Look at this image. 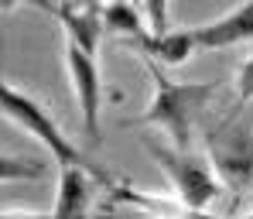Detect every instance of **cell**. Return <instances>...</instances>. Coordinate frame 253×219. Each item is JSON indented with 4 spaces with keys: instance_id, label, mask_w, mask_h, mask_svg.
<instances>
[{
    "instance_id": "6da1fadb",
    "label": "cell",
    "mask_w": 253,
    "mask_h": 219,
    "mask_svg": "<svg viewBox=\"0 0 253 219\" xmlns=\"http://www.w3.org/2000/svg\"><path fill=\"white\" fill-rule=\"evenodd\" d=\"M147 72L154 79V99L144 110L140 124L165 127L171 137V147L188 151V144H192V124L206 110V103L212 99L215 86L212 83H174V79H168L161 72V65H154V62H147Z\"/></svg>"
},
{
    "instance_id": "7a4b0ae2",
    "label": "cell",
    "mask_w": 253,
    "mask_h": 219,
    "mask_svg": "<svg viewBox=\"0 0 253 219\" xmlns=\"http://www.w3.org/2000/svg\"><path fill=\"white\" fill-rule=\"evenodd\" d=\"M0 110H3L21 131H28L31 137H38L44 147L55 154V161H58L62 168H83V172H89L92 178H99L106 188L113 185V178H106V172H103L99 165H92L85 151H79L76 144H69V137H65L62 127L55 124V117H48L42 106H38L31 96H24L21 89L0 83Z\"/></svg>"
},
{
    "instance_id": "3957f363",
    "label": "cell",
    "mask_w": 253,
    "mask_h": 219,
    "mask_svg": "<svg viewBox=\"0 0 253 219\" xmlns=\"http://www.w3.org/2000/svg\"><path fill=\"white\" fill-rule=\"evenodd\" d=\"M151 158L161 165V172L171 178L178 206L188 216H206V209L222 199V181L212 175V165L206 158L192 154V151H178V147H165L161 140H147Z\"/></svg>"
},
{
    "instance_id": "277c9868",
    "label": "cell",
    "mask_w": 253,
    "mask_h": 219,
    "mask_svg": "<svg viewBox=\"0 0 253 219\" xmlns=\"http://www.w3.org/2000/svg\"><path fill=\"white\" fill-rule=\"evenodd\" d=\"M206 151H209L212 172H219L222 188L233 195L253 192V124L247 120H222L219 127L206 131Z\"/></svg>"
},
{
    "instance_id": "5b68a950",
    "label": "cell",
    "mask_w": 253,
    "mask_h": 219,
    "mask_svg": "<svg viewBox=\"0 0 253 219\" xmlns=\"http://www.w3.org/2000/svg\"><path fill=\"white\" fill-rule=\"evenodd\" d=\"M65 65H69V79L76 89V103L83 113V131L92 144L103 140L99 131V99H103V86H99V69H96V55L83 51L79 44L65 42Z\"/></svg>"
},
{
    "instance_id": "8992f818",
    "label": "cell",
    "mask_w": 253,
    "mask_h": 219,
    "mask_svg": "<svg viewBox=\"0 0 253 219\" xmlns=\"http://www.w3.org/2000/svg\"><path fill=\"white\" fill-rule=\"evenodd\" d=\"M51 17L62 21L65 28V42L79 44L83 51L96 55L99 38H103V3H38Z\"/></svg>"
},
{
    "instance_id": "52a82bcc",
    "label": "cell",
    "mask_w": 253,
    "mask_h": 219,
    "mask_svg": "<svg viewBox=\"0 0 253 219\" xmlns=\"http://www.w3.org/2000/svg\"><path fill=\"white\" fill-rule=\"evenodd\" d=\"M92 202V185L89 172L83 168H62L58 172V199L55 209L44 216H0V219H85Z\"/></svg>"
},
{
    "instance_id": "ba28073f",
    "label": "cell",
    "mask_w": 253,
    "mask_h": 219,
    "mask_svg": "<svg viewBox=\"0 0 253 219\" xmlns=\"http://www.w3.org/2000/svg\"><path fill=\"white\" fill-rule=\"evenodd\" d=\"M195 48H229V44L253 42V0L240 3L226 17H215L202 28H192Z\"/></svg>"
},
{
    "instance_id": "9c48e42d",
    "label": "cell",
    "mask_w": 253,
    "mask_h": 219,
    "mask_svg": "<svg viewBox=\"0 0 253 219\" xmlns=\"http://www.w3.org/2000/svg\"><path fill=\"white\" fill-rule=\"evenodd\" d=\"M133 48H140L144 55H147V62H154V65H185L188 58H192V51H195V38H192V31H168V35H140L137 42H130Z\"/></svg>"
},
{
    "instance_id": "30bf717a",
    "label": "cell",
    "mask_w": 253,
    "mask_h": 219,
    "mask_svg": "<svg viewBox=\"0 0 253 219\" xmlns=\"http://www.w3.org/2000/svg\"><path fill=\"white\" fill-rule=\"evenodd\" d=\"M103 28L110 35H124L130 42H137L140 35H147L140 14H137V3H126V0H113V3H103Z\"/></svg>"
},
{
    "instance_id": "8fae6325",
    "label": "cell",
    "mask_w": 253,
    "mask_h": 219,
    "mask_svg": "<svg viewBox=\"0 0 253 219\" xmlns=\"http://www.w3.org/2000/svg\"><path fill=\"white\" fill-rule=\"evenodd\" d=\"M44 165L42 161H17L0 154V181H42Z\"/></svg>"
},
{
    "instance_id": "7c38bea8",
    "label": "cell",
    "mask_w": 253,
    "mask_h": 219,
    "mask_svg": "<svg viewBox=\"0 0 253 219\" xmlns=\"http://www.w3.org/2000/svg\"><path fill=\"white\" fill-rule=\"evenodd\" d=\"M140 7H144V14H147V21H151L147 31H151V35H168V10H165L168 3H161V0H144Z\"/></svg>"
},
{
    "instance_id": "4fadbf2b",
    "label": "cell",
    "mask_w": 253,
    "mask_h": 219,
    "mask_svg": "<svg viewBox=\"0 0 253 219\" xmlns=\"http://www.w3.org/2000/svg\"><path fill=\"white\" fill-rule=\"evenodd\" d=\"M236 89H240V103H250V99H253V55L243 62V65H240Z\"/></svg>"
},
{
    "instance_id": "5bb4252c",
    "label": "cell",
    "mask_w": 253,
    "mask_h": 219,
    "mask_svg": "<svg viewBox=\"0 0 253 219\" xmlns=\"http://www.w3.org/2000/svg\"><path fill=\"white\" fill-rule=\"evenodd\" d=\"M195 219H212V216H195ZM240 219H253V213H247V216H240Z\"/></svg>"
}]
</instances>
